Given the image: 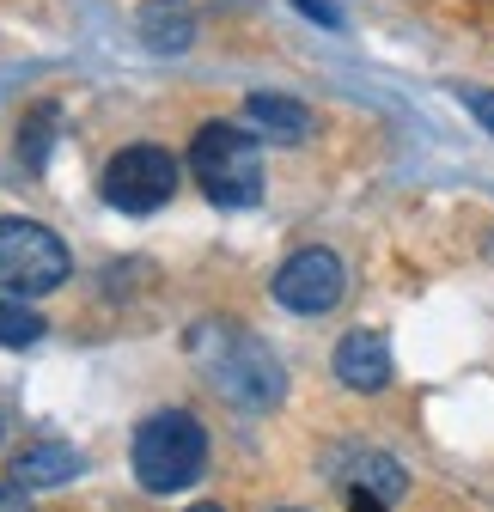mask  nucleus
<instances>
[{"label": "nucleus", "mask_w": 494, "mask_h": 512, "mask_svg": "<svg viewBox=\"0 0 494 512\" xmlns=\"http://www.w3.org/2000/svg\"><path fill=\"white\" fill-rule=\"evenodd\" d=\"M287 512H299V506H287Z\"/></svg>", "instance_id": "nucleus-18"}, {"label": "nucleus", "mask_w": 494, "mask_h": 512, "mask_svg": "<svg viewBox=\"0 0 494 512\" xmlns=\"http://www.w3.org/2000/svg\"><path fill=\"white\" fill-rule=\"evenodd\" d=\"M348 512H391V500H385V494H373V488H360V482H354V494H348Z\"/></svg>", "instance_id": "nucleus-16"}, {"label": "nucleus", "mask_w": 494, "mask_h": 512, "mask_svg": "<svg viewBox=\"0 0 494 512\" xmlns=\"http://www.w3.org/2000/svg\"><path fill=\"white\" fill-rule=\"evenodd\" d=\"M80 452L74 445H61V439H37V445H25V452L13 458V482H25V488H61V482H74L80 476Z\"/></svg>", "instance_id": "nucleus-10"}, {"label": "nucleus", "mask_w": 494, "mask_h": 512, "mask_svg": "<svg viewBox=\"0 0 494 512\" xmlns=\"http://www.w3.org/2000/svg\"><path fill=\"white\" fill-rule=\"evenodd\" d=\"M190 512H226V506H214V500H202V506H190Z\"/></svg>", "instance_id": "nucleus-17"}, {"label": "nucleus", "mask_w": 494, "mask_h": 512, "mask_svg": "<svg viewBox=\"0 0 494 512\" xmlns=\"http://www.w3.org/2000/svg\"><path fill=\"white\" fill-rule=\"evenodd\" d=\"M43 336V317L25 299H0V348H31Z\"/></svg>", "instance_id": "nucleus-11"}, {"label": "nucleus", "mask_w": 494, "mask_h": 512, "mask_svg": "<svg viewBox=\"0 0 494 512\" xmlns=\"http://www.w3.org/2000/svg\"><path fill=\"white\" fill-rule=\"evenodd\" d=\"M190 348H196L208 384H214L226 403H238V409H269V403H281V391H287L281 360H275L257 336L226 330V324H202V330L190 336Z\"/></svg>", "instance_id": "nucleus-1"}, {"label": "nucleus", "mask_w": 494, "mask_h": 512, "mask_svg": "<svg viewBox=\"0 0 494 512\" xmlns=\"http://www.w3.org/2000/svg\"><path fill=\"white\" fill-rule=\"evenodd\" d=\"M0 512H31V488L25 482H0Z\"/></svg>", "instance_id": "nucleus-15"}, {"label": "nucleus", "mask_w": 494, "mask_h": 512, "mask_svg": "<svg viewBox=\"0 0 494 512\" xmlns=\"http://www.w3.org/2000/svg\"><path fill=\"white\" fill-rule=\"evenodd\" d=\"M293 7H299L305 19H318V25H330V31H342V13L330 7V0H293Z\"/></svg>", "instance_id": "nucleus-14"}, {"label": "nucleus", "mask_w": 494, "mask_h": 512, "mask_svg": "<svg viewBox=\"0 0 494 512\" xmlns=\"http://www.w3.org/2000/svg\"><path fill=\"white\" fill-rule=\"evenodd\" d=\"M360 488H373V494H385V500H403V494H409V476H403L397 458L373 452V458H360Z\"/></svg>", "instance_id": "nucleus-12"}, {"label": "nucleus", "mask_w": 494, "mask_h": 512, "mask_svg": "<svg viewBox=\"0 0 494 512\" xmlns=\"http://www.w3.org/2000/svg\"><path fill=\"white\" fill-rule=\"evenodd\" d=\"M208 470V433L190 409H159L135 427V482L147 494H183Z\"/></svg>", "instance_id": "nucleus-2"}, {"label": "nucleus", "mask_w": 494, "mask_h": 512, "mask_svg": "<svg viewBox=\"0 0 494 512\" xmlns=\"http://www.w3.org/2000/svg\"><path fill=\"white\" fill-rule=\"evenodd\" d=\"M458 104L488 128V135H494V92H476V86H458Z\"/></svg>", "instance_id": "nucleus-13"}, {"label": "nucleus", "mask_w": 494, "mask_h": 512, "mask_svg": "<svg viewBox=\"0 0 494 512\" xmlns=\"http://www.w3.org/2000/svg\"><path fill=\"white\" fill-rule=\"evenodd\" d=\"M190 171L214 208H257L263 202V147L251 128L202 122L190 141Z\"/></svg>", "instance_id": "nucleus-3"}, {"label": "nucleus", "mask_w": 494, "mask_h": 512, "mask_svg": "<svg viewBox=\"0 0 494 512\" xmlns=\"http://www.w3.org/2000/svg\"><path fill=\"white\" fill-rule=\"evenodd\" d=\"M244 116H251L257 135L275 141V147H299L305 135H312V110H305L299 98H281V92H251L244 98Z\"/></svg>", "instance_id": "nucleus-8"}, {"label": "nucleus", "mask_w": 494, "mask_h": 512, "mask_svg": "<svg viewBox=\"0 0 494 512\" xmlns=\"http://www.w3.org/2000/svg\"><path fill=\"white\" fill-rule=\"evenodd\" d=\"M68 275H74L68 244H61L43 220H19V214L0 220V287L7 293L37 299V293H55Z\"/></svg>", "instance_id": "nucleus-4"}, {"label": "nucleus", "mask_w": 494, "mask_h": 512, "mask_svg": "<svg viewBox=\"0 0 494 512\" xmlns=\"http://www.w3.org/2000/svg\"><path fill=\"white\" fill-rule=\"evenodd\" d=\"M342 293H348V269H342V256L324 250V244L293 250L287 263L275 269V299H281L287 311H299V317H324V311H336Z\"/></svg>", "instance_id": "nucleus-6"}, {"label": "nucleus", "mask_w": 494, "mask_h": 512, "mask_svg": "<svg viewBox=\"0 0 494 512\" xmlns=\"http://www.w3.org/2000/svg\"><path fill=\"white\" fill-rule=\"evenodd\" d=\"M135 31H141L147 49L177 55V49L196 43V13H190V0H147L141 19H135Z\"/></svg>", "instance_id": "nucleus-9"}, {"label": "nucleus", "mask_w": 494, "mask_h": 512, "mask_svg": "<svg viewBox=\"0 0 494 512\" xmlns=\"http://www.w3.org/2000/svg\"><path fill=\"white\" fill-rule=\"evenodd\" d=\"M177 196V159L165 147H122L104 165V202L116 214H159Z\"/></svg>", "instance_id": "nucleus-5"}, {"label": "nucleus", "mask_w": 494, "mask_h": 512, "mask_svg": "<svg viewBox=\"0 0 494 512\" xmlns=\"http://www.w3.org/2000/svg\"><path fill=\"white\" fill-rule=\"evenodd\" d=\"M336 378L348 391H385L391 384V342L379 330H354L336 348Z\"/></svg>", "instance_id": "nucleus-7"}]
</instances>
